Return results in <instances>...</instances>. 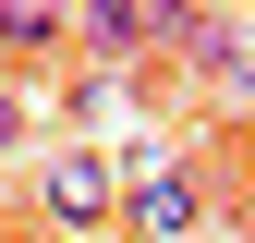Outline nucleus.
<instances>
[{"label":"nucleus","instance_id":"obj_1","mask_svg":"<svg viewBox=\"0 0 255 243\" xmlns=\"http://www.w3.org/2000/svg\"><path fill=\"white\" fill-rule=\"evenodd\" d=\"M122 231H134V243H195V231H207V170H170L158 146H134V182H122Z\"/></svg>","mask_w":255,"mask_h":243},{"label":"nucleus","instance_id":"obj_2","mask_svg":"<svg viewBox=\"0 0 255 243\" xmlns=\"http://www.w3.org/2000/svg\"><path fill=\"white\" fill-rule=\"evenodd\" d=\"M37 219L49 231H122V170L98 146H49L37 158Z\"/></svg>","mask_w":255,"mask_h":243},{"label":"nucleus","instance_id":"obj_3","mask_svg":"<svg viewBox=\"0 0 255 243\" xmlns=\"http://www.w3.org/2000/svg\"><path fill=\"white\" fill-rule=\"evenodd\" d=\"M73 49H85V61H146V49H182V0H85V12H73Z\"/></svg>","mask_w":255,"mask_h":243},{"label":"nucleus","instance_id":"obj_4","mask_svg":"<svg viewBox=\"0 0 255 243\" xmlns=\"http://www.w3.org/2000/svg\"><path fill=\"white\" fill-rule=\"evenodd\" d=\"M182 61H195L219 98H255V37H243L231 12H182Z\"/></svg>","mask_w":255,"mask_h":243},{"label":"nucleus","instance_id":"obj_5","mask_svg":"<svg viewBox=\"0 0 255 243\" xmlns=\"http://www.w3.org/2000/svg\"><path fill=\"white\" fill-rule=\"evenodd\" d=\"M49 49H73V12L61 0H0V61H49Z\"/></svg>","mask_w":255,"mask_h":243},{"label":"nucleus","instance_id":"obj_6","mask_svg":"<svg viewBox=\"0 0 255 243\" xmlns=\"http://www.w3.org/2000/svg\"><path fill=\"white\" fill-rule=\"evenodd\" d=\"M231 170H243V195H255V122H243V134H231Z\"/></svg>","mask_w":255,"mask_h":243},{"label":"nucleus","instance_id":"obj_7","mask_svg":"<svg viewBox=\"0 0 255 243\" xmlns=\"http://www.w3.org/2000/svg\"><path fill=\"white\" fill-rule=\"evenodd\" d=\"M0 146H24V98H0Z\"/></svg>","mask_w":255,"mask_h":243},{"label":"nucleus","instance_id":"obj_8","mask_svg":"<svg viewBox=\"0 0 255 243\" xmlns=\"http://www.w3.org/2000/svg\"><path fill=\"white\" fill-rule=\"evenodd\" d=\"M0 243H24V231H0Z\"/></svg>","mask_w":255,"mask_h":243}]
</instances>
